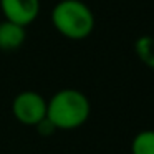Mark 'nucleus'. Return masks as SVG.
<instances>
[{
    "mask_svg": "<svg viewBox=\"0 0 154 154\" xmlns=\"http://www.w3.org/2000/svg\"><path fill=\"white\" fill-rule=\"evenodd\" d=\"M35 128H37V131L42 134V136H50V134H53L55 131H57V129L53 128V124H51L50 121L47 119V118H45L43 121H40V123H38Z\"/></svg>",
    "mask_w": 154,
    "mask_h": 154,
    "instance_id": "obj_8",
    "label": "nucleus"
},
{
    "mask_svg": "<svg viewBox=\"0 0 154 154\" xmlns=\"http://www.w3.org/2000/svg\"><path fill=\"white\" fill-rule=\"evenodd\" d=\"M4 18L27 28L40 14V0H0Z\"/></svg>",
    "mask_w": 154,
    "mask_h": 154,
    "instance_id": "obj_4",
    "label": "nucleus"
},
{
    "mask_svg": "<svg viewBox=\"0 0 154 154\" xmlns=\"http://www.w3.org/2000/svg\"><path fill=\"white\" fill-rule=\"evenodd\" d=\"M90 114V100L76 88H63L47 100V119L57 131L78 129L88 121Z\"/></svg>",
    "mask_w": 154,
    "mask_h": 154,
    "instance_id": "obj_1",
    "label": "nucleus"
},
{
    "mask_svg": "<svg viewBox=\"0 0 154 154\" xmlns=\"http://www.w3.org/2000/svg\"><path fill=\"white\" fill-rule=\"evenodd\" d=\"M131 154H154V129H143L133 137Z\"/></svg>",
    "mask_w": 154,
    "mask_h": 154,
    "instance_id": "obj_6",
    "label": "nucleus"
},
{
    "mask_svg": "<svg viewBox=\"0 0 154 154\" xmlns=\"http://www.w3.org/2000/svg\"><path fill=\"white\" fill-rule=\"evenodd\" d=\"M134 51H136L137 58L147 68L154 70V38L152 37H149V35L139 37L134 43Z\"/></svg>",
    "mask_w": 154,
    "mask_h": 154,
    "instance_id": "obj_7",
    "label": "nucleus"
},
{
    "mask_svg": "<svg viewBox=\"0 0 154 154\" xmlns=\"http://www.w3.org/2000/svg\"><path fill=\"white\" fill-rule=\"evenodd\" d=\"M27 40V28L8 20L0 22V50L14 51L20 48Z\"/></svg>",
    "mask_w": 154,
    "mask_h": 154,
    "instance_id": "obj_5",
    "label": "nucleus"
},
{
    "mask_svg": "<svg viewBox=\"0 0 154 154\" xmlns=\"http://www.w3.org/2000/svg\"><path fill=\"white\" fill-rule=\"evenodd\" d=\"M53 28L68 40H85L94 30V14L81 0H60L51 8Z\"/></svg>",
    "mask_w": 154,
    "mask_h": 154,
    "instance_id": "obj_2",
    "label": "nucleus"
},
{
    "mask_svg": "<svg viewBox=\"0 0 154 154\" xmlns=\"http://www.w3.org/2000/svg\"><path fill=\"white\" fill-rule=\"evenodd\" d=\"M12 114L23 126H37L47 118V100L37 91H22L12 101Z\"/></svg>",
    "mask_w": 154,
    "mask_h": 154,
    "instance_id": "obj_3",
    "label": "nucleus"
}]
</instances>
